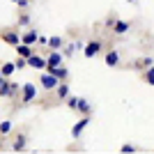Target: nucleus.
<instances>
[{
    "instance_id": "6",
    "label": "nucleus",
    "mask_w": 154,
    "mask_h": 154,
    "mask_svg": "<svg viewBox=\"0 0 154 154\" xmlns=\"http://www.w3.org/2000/svg\"><path fill=\"white\" fill-rule=\"evenodd\" d=\"M99 51H101V42H90V44L85 46V55L88 58H94Z\"/></svg>"
},
{
    "instance_id": "1",
    "label": "nucleus",
    "mask_w": 154,
    "mask_h": 154,
    "mask_svg": "<svg viewBox=\"0 0 154 154\" xmlns=\"http://www.w3.org/2000/svg\"><path fill=\"white\" fill-rule=\"evenodd\" d=\"M58 85H60V78L58 76H53L51 71L42 74V88H44V90H55Z\"/></svg>"
},
{
    "instance_id": "4",
    "label": "nucleus",
    "mask_w": 154,
    "mask_h": 154,
    "mask_svg": "<svg viewBox=\"0 0 154 154\" xmlns=\"http://www.w3.org/2000/svg\"><path fill=\"white\" fill-rule=\"evenodd\" d=\"M60 62H62V53H58L53 48V53L48 55V60H46V69H53V67H58Z\"/></svg>"
},
{
    "instance_id": "16",
    "label": "nucleus",
    "mask_w": 154,
    "mask_h": 154,
    "mask_svg": "<svg viewBox=\"0 0 154 154\" xmlns=\"http://www.w3.org/2000/svg\"><path fill=\"white\" fill-rule=\"evenodd\" d=\"M113 28H115V32H120V35H122V32L129 30V23H124V21H117V23H113Z\"/></svg>"
},
{
    "instance_id": "13",
    "label": "nucleus",
    "mask_w": 154,
    "mask_h": 154,
    "mask_svg": "<svg viewBox=\"0 0 154 154\" xmlns=\"http://www.w3.org/2000/svg\"><path fill=\"white\" fill-rule=\"evenodd\" d=\"M55 92H58V97H60V99H67V97H69V85L60 83L58 88H55Z\"/></svg>"
},
{
    "instance_id": "27",
    "label": "nucleus",
    "mask_w": 154,
    "mask_h": 154,
    "mask_svg": "<svg viewBox=\"0 0 154 154\" xmlns=\"http://www.w3.org/2000/svg\"><path fill=\"white\" fill-rule=\"evenodd\" d=\"M127 2H136V0H127Z\"/></svg>"
},
{
    "instance_id": "20",
    "label": "nucleus",
    "mask_w": 154,
    "mask_h": 154,
    "mask_svg": "<svg viewBox=\"0 0 154 154\" xmlns=\"http://www.w3.org/2000/svg\"><path fill=\"white\" fill-rule=\"evenodd\" d=\"M67 103H69V108L76 110L78 108V97H67Z\"/></svg>"
},
{
    "instance_id": "23",
    "label": "nucleus",
    "mask_w": 154,
    "mask_h": 154,
    "mask_svg": "<svg viewBox=\"0 0 154 154\" xmlns=\"http://www.w3.org/2000/svg\"><path fill=\"white\" fill-rule=\"evenodd\" d=\"M26 64H28V60H26V58H21L19 62H16V69H23V67H26Z\"/></svg>"
},
{
    "instance_id": "21",
    "label": "nucleus",
    "mask_w": 154,
    "mask_h": 154,
    "mask_svg": "<svg viewBox=\"0 0 154 154\" xmlns=\"http://www.w3.org/2000/svg\"><path fill=\"white\" fill-rule=\"evenodd\" d=\"M120 152H122V154H134L136 147H134V145H122V147H120Z\"/></svg>"
},
{
    "instance_id": "3",
    "label": "nucleus",
    "mask_w": 154,
    "mask_h": 154,
    "mask_svg": "<svg viewBox=\"0 0 154 154\" xmlns=\"http://www.w3.org/2000/svg\"><path fill=\"white\" fill-rule=\"evenodd\" d=\"M26 60H28V64H30V67H35V69H46V60L39 58V55H32V53H30Z\"/></svg>"
},
{
    "instance_id": "17",
    "label": "nucleus",
    "mask_w": 154,
    "mask_h": 154,
    "mask_svg": "<svg viewBox=\"0 0 154 154\" xmlns=\"http://www.w3.org/2000/svg\"><path fill=\"white\" fill-rule=\"evenodd\" d=\"M76 110H81V113H90V103L85 101V99H78V108Z\"/></svg>"
},
{
    "instance_id": "10",
    "label": "nucleus",
    "mask_w": 154,
    "mask_h": 154,
    "mask_svg": "<svg viewBox=\"0 0 154 154\" xmlns=\"http://www.w3.org/2000/svg\"><path fill=\"white\" fill-rule=\"evenodd\" d=\"M48 71H51L53 76H58L60 81H64V78L69 76V69H64V67H60V64H58V67H53V69H48Z\"/></svg>"
},
{
    "instance_id": "18",
    "label": "nucleus",
    "mask_w": 154,
    "mask_h": 154,
    "mask_svg": "<svg viewBox=\"0 0 154 154\" xmlns=\"http://www.w3.org/2000/svg\"><path fill=\"white\" fill-rule=\"evenodd\" d=\"M48 46H51V48H60V46H62V39L60 37H51L48 39Z\"/></svg>"
},
{
    "instance_id": "11",
    "label": "nucleus",
    "mask_w": 154,
    "mask_h": 154,
    "mask_svg": "<svg viewBox=\"0 0 154 154\" xmlns=\"http://www.w3.org/2000/svg\"><path fill=\"white\" fill-rule=\"evenodd\" d=\"M117 62H120V53H115V51L106 53V64H108V67H115Z\"/></svg>"
},
{
    "instance_id": "14",
    "label": "nucleus",
    "mask_w": 154,
    "mask_h": 154,
    "mask_svg": "<svg viewBox=\"0 0 154 154\" xmlns=\"http://www.w3.org/2000/svg\"><path fill=\"white\" fill-rule=\"evenodd\" d=\"M26 147V136H19L16 140H14V145H12V149L14 152H21V149Z\"/></svg>"
},
{
    "instance_id": "9",
    "label": "nucleus",
    "mask_w": 154,
    "mask_h": 154,
    "mask_svg": "<svg viewBox=\"0 0 154 154\" xmlns=\"http://www.w3.org/2000/svg\"><path fill=\"white\" fill-rule=\"evenodd\" d=\"M2 39H5L7 44H12V46H19L21 44V35H16V32H5Z\"/></svg>"
},
{
    "instance_id": "8",
    "label": "nucleus",
    "mask_w": 154,
    "mask_h": 154,
    "mask_svg": "<svg viewBox=\"0 0 154 154\" xmlns=\"http://www.w3.org/2000/svg\"><path fill=\"white\" fill-rule=\"evenodd\" d=\"M37 30H28L26 35H23V37H21V44H28V46H32L35 44V42H37Z\"/></svg>"
},
{
    "instance_id": "25",
    "label": "nucleus",
    "mask_w": 154,
    "mask_h": 154,
    "mask_svg": "<svg viewBox=\"0 0 154 154\" xmlns=\"http://www.w3.org/2000/svg\"><path fill=\"white\" fill-rule=\"evenodd\" d=\"M16 5H19V7H28L30 2H28V0H16Z\"/></svg>"
},
{
    "instance_id": "5",
    "label": "nucleus",
    "mask_w": 154,
    "mask_h": 154,
    "mask_svg": "<svg viewBox=\"0 0 154 154\" xmlns=\"http://www.w3.org/2000/svg\"><path fill=\"white\" fill-rule=\"evenodd\" d=\"M16 90H21L19 85H9V83H5V81L0 83V97H12Z\"/></svg>"
},
{
    "instance_id": "19",
    "label": "nucleus",
    "mask_w": 154,
    "mask_h": 154,
    "mask_svg": "<svg viewBox=\"0 0 154 154\" xmlns=\"http://www.w3.org/2000/svg\"><path fill=\"white\" fill-rule=\"evenodd\" d=\"M9 131H12V122H0V134H9Z\"/></svg>"
},
{
    "instance_id": "12",
    "label": "nucleus",
    "mask_w": 154,
    "mask_h": 154,
    "mask_svg": "<svg viewBox=\"0 0 154 154\" xmlns=\"http://www.w3.org/2000/svg\"><path fill=\"white\" fill-rule=\"evenodd\" d=\"M14 71H16V64H14V62H5V64H2V69H0V74L7 78V76H12Z\"/></svg>"
},
{
    "instance_id": "15",
    "label": "nucleus",
    "mask_w": 154,
    "mask_h": 154,
    "mask_svg": "<svg viewBox=\"0 0 154 154\" xmlns=\"http://www.w3.org/2000/svg\"><path fill=\"white\" fill-rule=\"evenodd\" d=\"M16 53H19L21 58H28L32 51H30V46H28V44H19V46H16Z\"/></svg>"
},
{
    "instance_id": "2",
    "label": "nucleus",
    "mask_w": 154,
    "mask_h": 154,
    "mask_svg": "<svg viewBox=\"0 0 154 154\" xmlns=\"http://www.w3.org/2000/svg\"><path fill=\"white\" fill-rule=\"evenodd\" d=\"M21 90H23V103H30L32 99H35V97H37V90H35V85H32V83L23 85V88H21Z\"/></svg>"
},
{
    "instance_id": "26",
    "label": "nucleus",
    "mask_w": 154,
    "mask_h": 154,
    "mask_svg": "<svg viewBox=\"0 0 154 154\" xmlns=\"http://www.w3.org/2000/svg\"><path fill=\"white\" fill-rule=\"evenodd\" d=\"M2 81H5V76H2V74H0V83H2Z\"/></svg>"
},
{
    "instance_id": "28",
    "label": "nucleus",
    "mask_w": 154,
    "mask_h": 154,
    "mask_svg": "<svg viewBox=\"0 0 154 154\" xmlns=\"http://www.w3.org/2000/svg\"><path fill=\"white\" fill-rule=\"evenodd\" d=\"M12 2H16V0H12Z\"/></svg>"
},
{
    "instance_id": "7",
    "label": "nucleus",
    "mask_w": 154,
    "mask_h": 154,
    "mask_svg": "<svg viewBox=\"0 0 154 154\" xmlns=\"http://www.w3.org/2000/svg\"><path fill=\"white\" fill-rule=\"evenodd\" d=\"M88 124H90V120H88V117H83L81 122H76V124H74V129H71V136H74V138H78V136L83 134V129L88 127Z\"/></svg>"
},
{
    "instance_id": "24",
    "label": "nucleus",
    "mask_w": 154,
    "mask_h": 154,
    "mask_svg": "<svg viewBox=\"0 0 154 154\" xmlns=\"http://www.w3.org/2000/svg\"><path fill=\"white\" fill-rule=\"evenodd\" d=\"M19 23H21V26H28V23H30V16H21Z\"/></svg>"
},
{
    "instance_id": "22",
    "label": "nucleus",
    "mask_w": 154,
    "mask_h": 154,
    "mask_svg": "<svg viewBox=\"0 0 154 154\" xmlns=\"http://www.w3.org/2000/svg\"><path fill=\"white\" fill-rule=\"evenodd\" d=\"M145 81H147L149 85H154V67H152V69H147V74H145Z\"/></svg>"
}]
</instances>
